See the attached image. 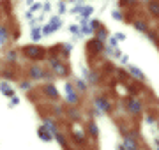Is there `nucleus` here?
I'll list each match as a JSON object with an SVG mask.
<instances>
[{"label": "nucleus", "instance_id": "1", "mask_svg": "<svg viewBox=\"0 0 159 150\" xmlns=\"http://www.w3.org/2000/svg\"><path fill=\"white\" fill-rule=\"evenodd\" d=\"M25 53H27L29 57H32L34 60H41V58L44 57V50H41V48H37V46L27 48V50H25Z\"/></svg>", "mask_w": 159, "mask_h": 150}, {"label": "nucleus", "instance_id": "2", "mask_svg": "<svg viewBox=\"0 0 159 150\" xmlns=\"http://www.w3.org/2000/svg\"><path fill=\"white\" fill-rule=\"evenodd\" d=\"M60 25H62V21H60L58 18H53V20H51V23L46 25L44 29H43V32H44V34H51V32H55V29L60 27Z\"/></svg>", "mask_w": 159, "mask_h": 150}, {"label": "nucleus", "instance_id": "3", "mask_svg": "<svg viewBox=\"0 0 159 150\" xmlns=\"http://www.w3.org/2000/svg\"><path fill=\"white\" fill-rule=\"evenodd\" d=\"M127 106H129L131 113H140V111H142V104H140V101H138V99H129Z\"/></svg>", "mask_w": 159, "mask_h": 150}, {"label": "nucleus", "instance_id": "4", "mask_svg": "<svg viewBox=\"0 0 159 150\" xmlns=\"http://www.w3.org/2000/svg\"><path fill=\"white\" fill-rule=\"evenodd\" d=\"M51 64H53V67H55V74L57 76H66L67 74V67H66V65L55 62V60H51Z\"/></svg>", "mask_w": 159, "mask_h": 150}, {"label": "nucleus", "instance_id": "5", "mask_svg": "<svg viewBox=\"0 0 159 150\" xmlns=\"http://www.w3.org/2000/svg\"><path fill=\"white\" fill-rule=\"evenodd\" d=\"M129 73L134 76V78H138V80H142V81L145 80V74H143L142 71L138 69V67H134V65H131V67H129Z\"/></svg>", "mask_w": 159, "mask_h": 150}, {"label": "nucleus", "instance_id": "6", "mask_svg": "<svg viewBox=\"0 0 159 150\" xmlns=\"http://www.w3.org/2000/svg\"><path fill=\"white\" fill-rule=\"evenodd\" d=\"M43 69H39V67H32L30 69V78H34V80H39V78H43Z\"/></svg>", "mask_w": 159, "mask_h": 150}, {"label": "nucleus", "instance_id": "7", "mask_svg": "<svg viewBox=\"0 0 159 150\" xmlns=\"http://www.w3.org/2000/svg\"><path fill=\"white\" fill-rule=\"evenodd\" d=\"M66 90H67V95H69V103H76L78 97H76V94L73 92V85H66Z\"/></svg>", "mask_w": 159, "mask_h": 150}, {"label": "nucleus", "instance_id": "8", "mask_svg": "<svg viewBox=\"0 0 159 150\" xmlns=\"http://www.w3.org/2000/svg\"><path fill=\"white\" fill-rule=\"evenodd\" d=\"M97 106H99L102 111H110V104H108L106 99H97Z\"/></svg>", "mask_w": 159, "mask_h": 150}, {"label": "nucleus", "instance_id": "9", "mask_svg": "<svg viewBox=\"0 0 159 150\" xmlns=\"http://www.w3.org/2000/svg\"><path fill=\"white\" fill-rule=\"evenodd\" d=\"M44 92L48 94V95H51V97H57V95H58L53 85H46V87H44Z\"/></svg>", "mask_w": 159, "mask_h": 150}, {"label": "nucleus", "instance_id": "10", "mask_svg": "<svg viewBox=\"0 0 159 150\" xmlns=\"http://www.w3.org/2000/svg\"><path fill=\"white\" fill-rule=\"evenodd\" d=\"M44 124H46V127L50 129V133L57 134V126H55V124H53V122H51L50 118H44Z\"/></svg>", "mask_w": 159, "mask_h": 150}, {"label": "nucleus", "instance_id": "11", "mask_svg": "<svg viewBox=\"0 0 159 150\" xmlns=\"http://www.w3.org/2000/svg\"><path fill=\"white\" fill-rule=\"evenodd\" d=\"M2 94H6V95H12V90H11V87L9 85H2Z\"/></svg>", "mask_w": 159, "mask_h": 150}, {"label": "nucleus", "instance_id": "12", "mask_svg": "<svg viewBox=\"0 0 159 150\" xmlns=\"http://www.w3.org/2000/svg\"><path fill=\"white\" fill-rule=\"evenodd\" d=\"M39 136H41V139H46V141H48V139H51V134L48 133V131H46V133H44L43 129H41V131H39Z\"/></svg>", "mask_w": 159, "mask_h": 150}, {"label": "nucleus", "instance_id": "13", "mask_svg": "<svg viewBox=\"0 0 159 150\" xmlns=\"http://www.w3.org/2000/svg\"><path fill=\"white\" fill-rule=\"evenodd\" d=\"M150 11H152L156 16H159V6L156 4V2H152V4H150Z\"/></svg>", "mask_w": 159, "mask_h": 150}, {"label": "nucleus", "instance_id": "14", "mask_svg": "<svg viewBox=\"0 0 159 150\" xmlns=\"http://www.w3.org/2000/svg\"><path fill=\"white\" fill-rule=\"evenodd\" d=\"M136 29L140 30V32H145V30H147V25L143 23V21H136Z\"/></svg>", "mask_w": 159, "mask_h": 150}, {"label": "nucleus", "instance_id": "15", "mask_svg": "<svg viewBox=\"0 0 159 150\" xmlns=\"http://www.w3.org/2000/svg\"><path fill=\"white\" fill-rule=\"evenodd\" d=\"M4 41H7V32L6 29H0V42H4Z\"/></svg>", "mask_w": 159, "mask_h": 150}, {"label": "nucleus", "instance_id": "16", "mask_svg": "<svg viewBox=\"0 0 159 150\" xmlns=\"http://www.w3.org/2000/svg\"><path fill=\"white\" fill-rule=\"evenodd\" d=\"M90 134H94V136H97V127H96V124H90Z\"/></svg>", "mask_w": 159, "mask_h": 150}, {"label": "nucleus", "instance_id": "17", "mask_svg": "<svg viewBox=\"0 0 159 150\" xmlns=\"http://www.w3.org/2000/svg\"><path fill=\"white\" fill-rule=\"evenodd\" d=\"M37 30H39V29H34V32H32V39H34V41H37L41 37V34L37 32Z\"/></svg>", "mask_w": 159, "mask_h": 150}, {"label": "nucleus", "instance_id": "18", "mask_svg": "<svg viewBox=\"0 0 159 150\" xmlns=\"http://www.w3.org/2000/svg\"><path fill=\"white\" fill-rule=\"evenodd\" d=\"M113 18H115V20H122V14H120V12H117V11H115V12H113Z\"/></svg>", "mask_w": 159, "mask_h": 150}, {"label": "nucleus", "instance_id": "19", "mask_svg": "<svg viewBox=\"0 0 159 150\" xmlns=\"http://www.w3.org/2000/svg\"><path fill=\"white\" fill-rule=\"evenodd\" d=\"M78 87H80V90H85V85H83V81H78Z\"/></svg>", "mask_w": 159, "mask_h": 150}, {"label": "nucleus", "instance_id": "20", "mask_svg": "<svg viewBox=\"0 0 159 150\" xmlns=\"http://www.w3.org/2000/svg\"><path fill=\"white\" fill-rule=\"evenodd\" d=\"M71 32H73V34H78V27H74L73 25V27H71Z\"/></svg>", "mask_w": 159, "mask_h": 150}, {"label": "nucleus", "instance_id": "21", "mask_svg": "<svg viewBox=\"0 0 159 150\" xmlns=\"http://www.w3.org/2000/svg\"><path fill=\"white\" fill-rule=\"evenodd\" d=\"M18 101H20V99H18V97H12V106H16V104H18Z\"/></svg>", "mask_w": 159, "mask_h": 150}]
</instances>
